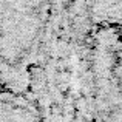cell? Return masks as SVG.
Wrapping results in <instances>:
<instances>
[{"label":"cell","instance_id":"2","mask_svg":"<svg viewBox=\"0 0 122 122\" xmlns=\"http://www.w3.org/2000/svg\"><path fill=\"white\" fill-rule=\"evenodd\" d=\"M83 122H122V30L93 25Z\"/></svg>","mask_w":122,"mask_h":122},{"label":"cell","instance_id":"4","mask_svg":"<svg viewBox=\"0 0 122 122\" xmlns=\"http://www.w3.org/2000/svg\"><path fill=\"white\" fill-rule=\"evenodd\" d=\"M93 25L122 30V0H86Z\"/></svg>","mask_w":122,"mask_h":122},{"label":"cell","instance_id":"3","mask_svg":"<svg viewBox=\"0 0 122 122\" xmlns=\"http://www.w3.org/2000/svg\"><path fill=\"white\" fill-rule=\"evenodd\" d=\"M0 122H45V119L20 96L0 90Z\"/></svg>","mask_w":122,"mask_h":122},{"label":"cell","instance_id":"1","mask_svg":"<svg viewBox=\"0 0 122 122\" xmlns=\"http://www.w3.org/2000/svg\"><path fill=\"white\" fill-rule=\"evenodd\" d=\"M93 22L86 0H0V86L45 122H83Z\"/></svg>","mask_w":122,"mask_h":122},{"label":"cell","instance_id":"5","mask_svg":"<svg viewBox=\"0 0 122 122\" xmlns=\"http://www.w3.org/2000/svg\"><path fill=\"white\" fill-rule=\"evenodd\" d=\"M0 90H2V86H0Z\"/></svg>","mask_w":122,"mask_h":122}]
</instances>
